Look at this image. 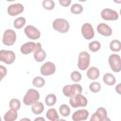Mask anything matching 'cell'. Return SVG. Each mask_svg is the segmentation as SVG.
<instances>
[{
	"label": "cell",
	"mask_w": 121,
	"mask_h": 121,
	"mask_svg": "<svg viewBox=\"0 0 121 121\" xmlns=\"http://www.w3.org/2000/svg\"><path fill=\"white\" fill-rule=\"evenodd\" d=\"M21 103L20 101L17 99H12L9 103V106L10 109H13L17 111L18 110L20 107Z\"/></svg>",
	"instance_id": "obj_29"
},
{
	"label": "cell",
	"mask_w": 121,
	"mask_h": 121,
	"mask_svg": "<svg viewBox=\"0 0 121 121\" xmlns=\"http://www.w3.org/2000/svg\"><path fill=\"white\" fill-rule=\"evenodd\" d=\"M102 18L105 20H116L119 18L118 13L112 9L106 8L101 12Z\"/></svg>",
	"instance_id": "obj_11"
},
{
	"label": "cell",
	"mask_w": 121,
	"mask_h": 121,
	"mask_svg": "<svg viewBox=\"0 0 121 121\" xmlns=\"http://www.w3.org/2000/svg\"><path fill=\"white\" fill-rule=\"evenodd\" d=\"M56 67L53 63L47 61L44 63L41 67L40 72L43 76H49L55 73Z\"/></svg>",
	"instance_id": "obj_12"
},
{
	"label": "cell",
	"mask_w": 121,
	"mask_h": 121,
	"mask_svg": "<svg viewBox=\"0 0 121 121\" xmlns=\"http://www.w3.org/2000/svg\"><path fill=\"white\" fill-rule=\"evenodd\" d=\"M43 7L47 10H52L55 7V3L52 0H44L42 3Z\"/></svg>",
	"instance_id": "obj_32"
},
{
	"label": "cell",
	"mask_w": 121,
	"mask_h": 121,
	"mask_svg": "<svg viewBox=\"0 0 121 121\" xmlns=\"http://www.w3.org/2000/svg\"><path fill=\"white\" fill-rule=\"evenodd\" d=\"M26 19L24 17H19L16 19L13 23L14 26L17 29L21 28L26 24Z\"/></svg>",
	"instance_id": "obj_27"
},
{
	"label": "cell",
	"mask_w": 121,
	"mask_h": 121,
	"mask_svg": "<svg viewBox=\"0 0 121 121\" xmlns=\"http://www.w3.org/2000/svg\"><path fill=\"white\" fill-rule=\"evenodd\" d=\"M40 98L39 92L35 89L31 88L28 90L23 98V102L26 105H30L36 101Z\"/></svg>",
	"instance_id": "obj_2"
},
{
	"label": "cell",
	"mask_w": 121,
	"mask_h": 121,
	"mask_svg": "<svg viewBox=\"0 0 121 121\" xmlns=\"http://www.w3.org/2000/svg\"><path fill=\"white\" fill-rule=\"evenodd\" d=\"M47 119L52 121L59 120V117L56 110L54 108H51L48 110L46 114Z\"/></svg>",
	"instance_id": "obj_22"
},
{
	"label": "cell",
	"mask_w": 121,
	"mask_h": 121,
	"mask_svg": "<svg viewBox=\"0 0 121 121\" xmlns=\"http://www.w3.org/2000/svg\"><path fill=\"white\" fill-rule=\"evenodd\" d=\"M81 33L83 37L87 40H90L94 36V31L92 26L89 23H85L81 27Z\"/></svg>",
	"instance_id": "obj_14"
},
{
	"label": "cell",
	"mask_w": 121,
	"mask_h": 121,
	"mask_svg": "<svg viewBox=\"0 0 121 121\" xmlns=\"http://www.w3.org/2000/svg\"><path fill=\"white\" fill-rule=\"evenodd\" d=\"M0 80H1L2 79V78L5 77V76L7 74V69L6 68L2 66V65H0Z\"/></svg>",
	"instance_id": "obj_35"
},
{
	"label": "cell",
	"mask_w": 121,
	"mask_h": 121,
	"mask_svg": "<svg viewBox=\"0 0 121 121\" xmlns=\"http://www.w3.org/2000/svg\"><path fill=\"white\" fill-rule=\"evenodd\" d=\"M101 47L100 43L97 41H94L88 44L89 49L93 52H96L98 51Z\"/></svg>",
	"instance_id": "obj_31"
},
{
	"label": "cell",
	"mask_w": 121,
	"mask_h": 121,
	"mask_svg": "<svg viewBox=\"0 0 121 121\" xmlns=\"http://www.w3.org/2000/svg\"><path fill=\"white\" fill-rule=\"evenodd\" d=\"M35 46L36 43L34 42H27L21 46L20 51L24 54H28L34 51Z\"/></svg>",
	"instance_id": "obj_18"
},
{
	"label": "cell",
	"mask_w": 121,
	"mask_h": 121,
	"mask_svg": "<svg viewBox=\"0 0 121 121\" xmlns=\"http://www.w3.org/2000/svg\"><path fill=\"white\" fill-rule=\"evenodd\" d=\"M62 91L66 96L71 97L78 94H80L82 91V87L78 84L67 85L63 87Z\"/></svg>",
	"instance_id": "obj_1"
},
{
	"label": "cell",
	"mask_w": 121,
	"mask_h": 121,
	"mask_svg": "<svg viewBox=\"0 0 121 121\" xmlns=\"http://www.w3.org/2000/svg\"><path fill=\"white\" fill-rule=\"evenodd\" d=\"M90 59V55L87 52L83 51L80 52L78 62V66L79 69L82 70H86L89 66Z\"/></svg>",
	"instance_id": "obj_4"
},
{
	"label": "cell",
	"mask_w": 121,
	"mask_h": 121,
	"mask_svg": "<svg viewBox=\"0 0 121 121\" xmlns=\"http://www.w3.org/2000/svg\"><path fill=\"white\" fill-rule=\"evenodd\" d=\"M16 34L14 30L7 29L4 32L2 42L6 45H12L16 41Z\"/></svg>",
	"instance_id": "obj_9"
},
{
	"label": "cell",
	"mask_w": 121,
	"mask_h": 121,
	"mask_svg": "<svg viewBox=\"0 0 121 121\" xmlns=\"http://www.w3.org/2000/svg\"><path fill=\"white\" fill-rule=\"evenodd\" d=\"M71 12L74 14H79L83 10V8L80 4L75 3L72 5L70 8Z\"/></svg>",
	"instance_id": "obj_30"
},
{
	"label": "cell",
	"mask_w": 121,
	"mask_h": 121,
	"mask_svg": "<svg viewBox=\"0 0 121 121\" xmlns=\"http://www.w3.org/2000/svg\"><path fill=\"white\" fill-rule=\"evenodd\" d=\"M52 27L54 29L61 33H65L69 30V25L65 19L57 18L53 21Z\"/></svg>",
	"instance_id": "obj_3"
},
{
	"label": "cell",
	"mask_w": 121,
	"mask_h": 121,
	"mask_svg": "<svg viewBox=\"0 0 121 121\" xmlns=\"http://www.w3.org/2000/svg\"><path fill=\"white\" fill-rule=\"evenodd\" d=\"M120 84H118V85H117L116 86V87H115V90H116V91L119 94H121V87H120Z\"/></svg>",
	"instance_id": "obj_37"
},
{
	"label": "cell",
	"mask_w": 121,
	"mask_h": 121,
	"mask_svg": "<svg viewBox=\"0 0 121 121\" xmlns=\"http://www.w3.org/2000/svg\"><path fill=\"white\" fill-rule=\"evenodd\" d=\"M103 80L104 83L109 86H112L116 82V78L111 73H107L104 75Z\"/></svg>",
	"instance_id": "obj_23"
},
{
	"label": "cell",
	"mask_w": 121,
	"mask_h": 121,
	"mask_svg": "<svg viewBox=\"0 0 121 121\" xmlns=\"http://www.w3.org/2000/svg\"><path fill=\"white\" fill-rule=\"evenodd\" d=\"M16 59L14 52L9 50H1L0 51V60L7 64H12Z\"/></svg>",
	"instance_id": "obj_7"
},
{
	"label": "cell",
	"mask_w": 121,
	"mask_h": 121,
	"mask_svg": "<svg viewBox=\"0 0 121 121\" xmlns=\"http://www.w3.org/2000/svg\"><path fill=\"white\" fill-rule=\"evenodd\" d=\"M89 115V112L86 109H81L75 112L72 116V119L74 121H80L86 120Z\"/></svg>",
	"instance_id": "obj_16"
},
{
	"label": "cell",
	"mask_w": 121,
	"mask_h": 121,
	"mask_svg": "<svg viewBox=\"0 0 121 121\" xmlns=\"http://www.w3.org/2000/svg\"><path fill=\"white\" fill-rule=\"evenodd\" d=\"M90 121H110V119L107 117V112L106 109L104 107H101L98 108L96 112L92 115Z\"/></svg>",
	"instance_id": "obj_8"
},
{
	"label": "cell",
	"mask_w": 121,
	"mask_h": 121,
	"mask_svg": "<svg viewBox=\"0 0 121 121\" xmlns=\"http://www.w3.org/2000/svg\"><path fill=\"white\" fill-rule=\"evenodd\" d=\"M24 9V6L20 3L10 5L7 9L8 14L11 16H15L23 12Z\"/></svg>",
	"instance_id": "obj_15"
},
{
	"label": "cell",
	"mask_w": 121,
	"mask_h": 121,
	"mask_svg": "<svg viewBox=\"0 0 121 121\" xmlns=\"http://www.w3.org/2000/svg\"><path fill=\"white\" fill-rule=\"evenodd\" d=\"M17 117V110L10 109L4 115V120L5 121H14Z\"/></svg>",
	"instance_id": "obj_20"
},
{
	"label": "cell",
	"mask_w": 121,
	"mask_h": 121,
	"mask_svg": "<svg viewBox=\"0 0 121 121\" xmlns=\"http://www.w3.org/2000/svg\"><path fill=\"white\" fill-rule=\"evenodd\" d=\"M70 78L73 81L78 82L81 79L82 75L78 71H74L71 73Z\"/></svg>",
	"instance_id": "obj_34"
},
{
	"label": "cell",
	"mask_w": 121,
	"mask_h": 121,
	"mask_svg": "<svg viewBox=\"0 0 121 121\" xmlns=\"http://www.w3.org/2000/svg\"><path fill=\"white\" fill-rule=\"evenodd\" d=\"M34 57L37 62L43 61L46 58V53L42 49L41 44L40 43H36L35 48L34 51Z\"/></svg>",
	"instance_id": "obj_13"
},
{
	"label": "cell",
	"mask_w": 121,
	"mask_h": 121,
	"mask_svg": "<svg viewBox=\"0 0 121 121\" xmlns=\"http://www.w3.org/2000/svg\"><path fill=\"white\" fill-rule=\"evenodd\" d=\"M110 48L113 52H119L121 50V42L118 40H113L110 43Z\"/></svg>",
	"instance_id": "obj_25"
},
{
	"label": "cell",
	"mask_w": 121,
	"mask_h": 121,
	"mask_svg": "<svg viewBox=\"0 0 121 121\" xmlns=\"http://www.w3.org/2000/svg\"><path fill=\"white\" fill-rule=\"evenodd\" d=\"M69 104L73 108L85 107L87 104V100L86 97L80 94H78L69 99Z\"/></svg>",
	"instance_id": "obj_5"
},
{
	"label": "cell",
	"mask_w": 121,
	"mask_h": 121,
	"mask_svg": "<svg viewBox=\"0 0 121 121\" xmlns=\"http://www.w3.org/2000/svg\"><path fill=\"white\" fill-rule=\"evenodd\" d=\"M56 96L53 94H51L47 95L45 98V104L48 106H52L54 105L56 102Z\"/></svg>",
	"instance_id": "obj_24"
},
{
	"label": "cell",
	"mask_w": 121,
	"mask_h": 121,
	"mask_svg": "<svg viewBox=\"0 0 121 121\" xmlns=\"http://www.w3.org/2000/svg\"><path fill=\"white\" fill-rule=\"evenodd\" d=\"M37 120H38V121H39V120H43V121H44V119L43 118L40 117V118H36V119H35V121H37Z\"/></svg>",
	"instance_id": "obj_38"
},
{
	"label": "cell",
	"mask_w": 121,
	"mask_h": 121,
	"mask_svg": "<svg viewBox=\"0 0 121 121\" xmlns=\"http://www.w3.org/2000/svg\"><path fill=\"white\" fill-rule=\"evenodd\" d=\"M108 62L112 70L119 72L121 70V60L120 55L117 54H111L108 59Z\"/></svg>",
	"instance_id": "obj_6"
},
{
	"label": "cell",
	"mask_w": 121,
	"mask_h": 121,
	"mask_svg": "<svg viewBox=\"0 0 121 121\" xmlns=\"http://www.w3.org/2000/svg\"><path fill=\"white\" fill-rule=\"evenodd\" d=\"M24 32L29 39L36 40L41 36V33L38 29L32 25H28L24 29Z\"/></svg>",
	"instance_id": "obj_10"
},
{
	"label": "cell",
	"mask_w": 121,
	"mask_h": 121,
	"mask_svg": "<svg viewBox=\"0 0 121 121\" xmlns=\"http://www.w3.org/2000/svg\"><path fill=\"white\" fill-rule=\"evenodd\" d=\"M97 31L101 35L109 36L112 34V29L108 25L105 23H100L97 26Z\"/></svg>",
	"instance_id": "obj_17"
},
{
	"label": "cell",
	"mask_w": 121,
	"mask_h": 121,
	"mask_svg": "<svg viewBox=\"0 0 121 121\" xmlns=\"http://www.w3.org/2000/svg\"><path fill=\"white\" fill-rule=\"evenodd\" d=\"M33 85L38 88H40L43 87L45 84V80L43 78L38 76L35 78L32 81Z\"/></svg>",
	"instance_id": "obj_26"
},
{
	"label": "cell",
	"mask_w": 121,
	"mask_h": 121,
	"mask_svg": "<svg viewBox=\"0 0 121 121\" xmlns=\"http://www.w3.org/2000/svg\"><path fill=\"white\" fill-rule=\"evenodd\" d=\"M59 111L61 115L64 117L69 116L70 112L69 107L65 104H61L59 107Z\"/></svg>",
	"instance_id": "obj_28"
},
{
	"label": "cell",
	"mask_w": 121,
	"mask_h": 121,
	"mask_svg": "<svg viewBox=\"0 0 121 121\" xmlns=\"http://www.w3.org/2000/svg\"><path fill=\"white\" fill-rule=\"evenodd\" d=\"M99 70L96 67H91L87 70L86 75L87 77L91 80H95L99 76Z\"/></svg>",
	"instance_id": "obj_19"
},
{
	"label": "cell",
	"mask_w": 121,
	"mask_h": 121,
	"mask_svg": "<svg viewBox=\"0 0 121 121\" xmlns=\"http://www.w3.org/2000/svg\"><path fill=\"white\" fill-rule=\"evenodd\" d=\"M31 110L32 112L35 114H41L44 110V106L42 103L38 101H36L33 104H32L31 107Z\"/></svg>",
	"instance_id": "obj_21"
},
{
	"label": "cell",
	"mask_w": 121,
	"mask_h": 121,
	"mask_svg": "<svg viewBox=\"0 0 121 121\" xmlns=\"http://www.w3.org/2000/svg\"><path fill=\"white\" fill-rule=\"evenodd\" d=\"M89 89L94 93H97L100 91L101 88V85L97 82H93L91 83L89 86Z\"/></svg>",
	"instance_id": "obj_33"
},
{
	"label": "cell",
	"mask_w": 121,
	"mask_h": 121,
	"mask_svg": "<svg viewBox=\"0 0 121 121\" xmlns=\"http://www.w3.org/2000/svg\"><path fill=\"white\" fill-rule=\"evenodd\" d=\"M59 1L60 4L64 7H68L69 6L71 2V0H59Z\"/></svg>",
	"instance_id": "obj_36"
}]
</instances>
